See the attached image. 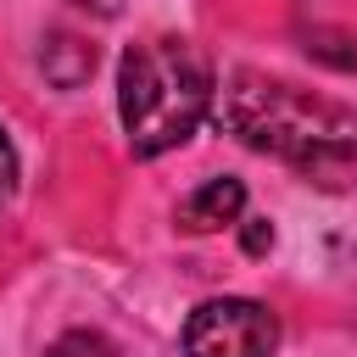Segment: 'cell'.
Instances as JSON below:
<instances>
[{
  "instance_id": "obj_1",
  "label": "cell",
  "mask_w": 357,
  "mask_h": 357,
  "mask_svg": "<svg viewBox=\"0 0 357 357\" xmlns=\"http://www.w3.org/2000/svg\"><path fill=\"white\" fill-rule=\"evenodd\" d=\"M218 123L240 145L279 156L301 173L357 156V112L346 100H329L262 67H234L218 84Z\"/></svg>"
},
{
  "instance_id": "obj_2",
  "label": "cell",
  "mask_w": 357,
  "mask_h": 357,
  "mask_svg": "<svg viewBox=\"0 0 357 357\" xmlns=\"http://www.w3.org/2000/svg\"><path fill=\"white\" fill-rule=\"evenodd\" d=\"M212 100H218V78L195 39L156 33L128 45L117 61V112L134 156H162L184 145L212 112Z\"/></svg>"
},
{
  "instance_id": "obj_3",
  "label": "cell",
  "mask_w": 357,
  "mask_h": 357,
  "mask_svg": "<svg viewBox=\"0 0 357 357\" xmlns=\"http://www.w3.org/2000/svg\"><path fill=\"white\" fill-rule=\"evenodd\" d=\"M273 351H279V318L251 296L201 301L184 324V357H273Z\"/></svg>"
},
{
  "instance_id": "obj_4",
  "label": "cell",
  "mask_w": 357,
  "mask_h": 357,
  "mask_svg": "<svg viewBox=\"0 0 357 357\" xmlns=\"http://www.w3.org/2000/svg\"><path fill=\"white\" fill-rule=\"evenodd\" d=\"M240 218H245V184L229 178V173L206 178V184L178 206V229H190V234H212V229H229V223H240Z\"/></svg>"
},
{
  "instance_id": "obj_5",
  "label": "cell",
  "mask_w": 357,
  "mask_h": 357,
  "mask_svg": "<svg viewBox=\"0 0 357 357\" xmlns=\"http://www.w3.org/2000/svg\"><path fill=\"white\" fill-rule=\"evenodd\" d=\"M39 67H45V78H50L56 89H78V84H89V73H95V45L78 39V33H67V28H50V33L39 39Z\"/></svg>"
},
{
  "instance_id": "obj_6",
  "label": "cell",
  "mask_w": 357,
  "mask_h": 357,
  "mask_svg": "<svg viewBox=\"0 0 357 357\" xmlns=\"http://www.w3.org/2000/svg\"><path fill=\"white\" fill-rule=\"evenodd\" d=\"M11 195H17V151H11V134L0 123V212L11 206Z\"/></svg>"
},
{
  "instance_id": "obj_7",
  "label": "cell",
  "mask_w": 357,
  "mask_h": 357,
  "mask_svg": "<svg viewBox=\"0 0 357 357\" xmlns=\"http://www.w3.org/2000/svg\"><path fill=\"white\" fill-rule=\"evenodd\" d=\"M240 245H245L251 257H262V251L273 245V229H268V218H240Z\"/></svg>"
},
{
  "instance_id": "obj_8",
  "label": "cell",
  "mask_w": 357,
  "mask_h": 357,
  "mask_svg": "<svg viewBox=\"0 0 357 357\" xmlns=\"http://www.w3.org/2000/svg\"><path fill=\"white\" fill-rule=\"evenodd\" d=\"M67 6H78V11H89V17H117V11H123V0H67Z\"/></svg>"
}]
</instances>
